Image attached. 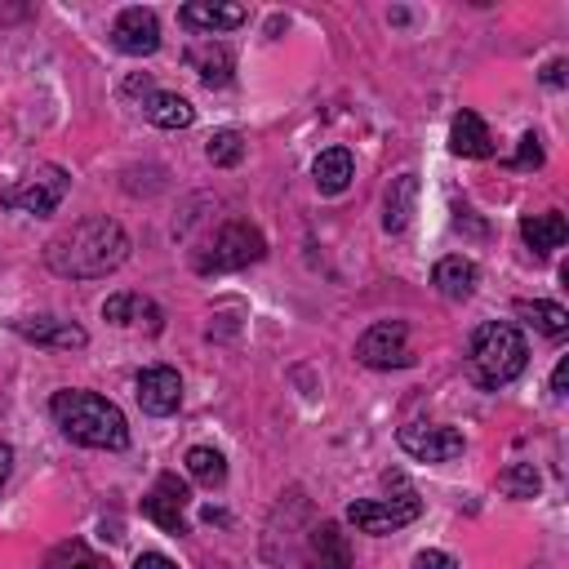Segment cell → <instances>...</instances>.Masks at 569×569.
Masks as SVG:
<instances>
[{
  "label": "cell",
  "instance_id": "16",
  "mask_svg": "<svg viewBox=\"0 0 569 569\" xmlns=\"http://www.w3.org/2000/svg\"><path fill=\"white\" fill-rule=\"evenodd\" d=\"M187 62H191V71L213 89V84H227L231 80V71H236V53L222 44V40H200V44H191L187 49Z\"/></svg>",
  "mask_w": 569,
  "mask_h": 569
},
{
  "label": "cell",
  "instance_id": "5",
  "mask_svg": "<svg viewBox=\"0 0 569 569\" xmlns=\"http://www.w3.org/2000/svg\"><path fill=\"white\" fill-rule=\"evenodd\" d=\"M267 253V240H262V231L258 227H249V222H227L213 240H209V249L196 258V271H240V267H249V262H258Z\"/></svg>",
  "mask_w": 569,
  "mask_h": 569
},
{
  "label": "cell",
  "instance_id": "8",
  "mask_svg": "<svg viewBox=\"0 0 569 569\" xmlns=\"http://www.w3.org/2000/svg\"><path fill=\"white\" fill-rule=\"evenodd\" d=\"M187 498H191V489H187V480H178L173 471H160L156 476V485L147 489V498H142V516L151 520V525H160L164 533H187V520H182V507H187Z\"/></svg>",
  "mask_w": 569,
  "mask_h": 569
},
{
  "label": "cell",
  "instance_id": "13",
  "mask_svg": "<svg viewBox=\"0 0 569 569\" xmlns=\"http://www.w3.org/2000/svg\"><path fill=\"white\" fill-rule=\"evenodd\" d=\"M244 18H249L244 4H218V0H191V4L178 9V22H182L187 31H204V36L231 31V27H240Z\"/></svg>",
  "mask_w": 569,
  "mask_h": 569
},
{
  "label": "cell",
  "instance_id": "1",
  "mask_svg": "<svg viewBox=\"0 0 569 569\" xmlns=\"http://www.w3.org/2000/svg\"><path fill=\"white\" fill-rule=\"evenodd\" d=\"M124 258H129V236L107 213L80 218L44 244V267L62 280H98V276L116 271Z\"/></svg>",
  "mask_w": 569,
  "mask_h": 569
},
{
  "label": "cell",
  "instance_id": "14",
  "mask_svg": "<svg viewBox=\"0 0 569 569\" xmlns=\"http://www.w3.org/2000/svg\"><path fill=\"white\" fill-rule=\"evenodd\" d=\"M476 280H480V271H476V262L462 258V253H449V258H440V262L431 267V284H436V293L449 298V302L471 298V293H476Z\"/></svg>",
  "mask_w": 569,
  "mask_h": 569
},
{
  "label": "cell",
  "instance_id": "3",
  "mask_svg": "<svg viewBox=\"0 0 569 569\" xmlns=\"http://www.w3.org/2000/svg\"><path fill=\"white\" fill-rule=\"evenodd\" d=\"M529 365V342L525 333L511 325V320H485L476 333H471V356H467V369L476 378V387L485 391H498L507 382H516Z\"/></svg>",
  "mask_w": 569,
  "mask_h": 569
},
{
  "label": "cell",
  "instance_id": "4",
  "mask_svg": "<svg viewBox=\"0 0 569 569\" xmlns=\"http://www.w3.org/2000/svg\"><path fill=\"white\" fill-rule=\"evenodd\" d=\"M67 187H71V178H67V169H62V164H36L31 173H22L18 182H9V187L0 191V204H4V209H13V213L49 218V213L62 204Z\"/></svg>",
  "mask_w": 569,
  "mask_h": 569
},
{
  "label": "cell",
  "instance_id": "18",
  "mask_svg": "<svg viewBox=\"0 0 569 569\" xmlns=\"http://www.w3.org/2000/svg\"><path fill=\"white\" fill-rule=\"evenodd\" d=\"M311 178H316V191H320V196H342V191L351 187V178H356V160H351V151H347V147H329V151H320L316 164H311Z\"/></svg>",
  "mask_w": 569,
  "mask_h": 569
},
{
  "label": "cell",
  "instance_id": "11",
  "mask_svg": "<svg viewBox=\"0 0 569 569\" xmlns=\"http://www.w3.org/2000/svg\"><path fill=\"white\" fill-rule=\"evenodd\" d=\"M133 396H138L142 413L169 418V413L182 405V378H178V369H169V365H147V369L138 373V382H133Z\"/></svg>",
  "mask_w": 569,
  "mask_h": 569
},
{
  "label": "cell",
  "instance_id": "17",
  "mask_svg": "<svg viewBox=\"0 0 569 569\" xmlns=\"http://www.w3.org/2000/svg\"><path fill=\"white\" fill-rule=\"evenodd\" d=\"M449 151H453V156H471V160L493 156L489 124H485L476 111H458V116H453V124H449Z\"/></svg>",
  "mask_w": 569,
  "mask_h": 569
},
{
  "label": "cell",
  "instance_id": "32",
  "mask_svg": "<svg viewBox=\"0 0 569 569\" xmlns=\"http://www.w3.org/2000/svg\"><path fill=\"white\" fill-rule=\"evenodd\" d=\"M9 471H13V449L0 440V489H4V480H9Z\"/></svg>",
  "mask_w": 569,
  "mask_h": 569
},
{
  "label": "cell",
  "instance_id": "25",
  "mask_svg": "<svg viewBox=\"0 0 569 569\" xmlns=\"http://www.w3.org/2000/svg\"><path fill=\"white\" fill-rule=\"evenodd\" d=\"M498 489H502L507 498H538L542 476H538L533 462H511V467L498 471Z\"/></svg>",
  "mask_w": 569,
  "mask_h": 569
},
{
  "label": "cell",
  "instance_id": "7",
  "mask_svg": "<svg viewBox=\"0 0 569 569\" xmlns=\"http://www.w3.org/2000/svg\"><path fill=\"white\" fill-rule=\"evenodd\" d=\"M356 360L369 369H409L413 351H409V329L400 320H378L356 338Z\"/></svg>",
  "mask_w": 569,
  "mask_h": 569
},
{
  "label": "cell",
  "instance_id": "21",
  "mask_svg": "<svg viewBox=\"0 0 569 569\" xmlns=\"http://www.w3.org/2000/svg\"><path fill=\"white\" fill-rule=\"evenodd\" d=\"M520 236H525V244H529L533 253H551V249H560V244L569 240V222H565V213H556V209H547V213H525V218H520Z\"/></svg>",
  "mask_w": 569,
  "mask_h": 569
},
{
  "label": "cell",
  "instance_id": "34",
  "mask_svg": "<svg viewBox=\"0 0 569 569\" xmlns=\"http://www.w3.org/2000/svg\"><path fill=\"white\" fill-rule=\"evenodd\" d=\"M71 569H98V565H93V560H89V556H84V551H80V560H76V565H71Z\"/></svg>",
  "mask_w": 569,
  "mask_h": 569
},
{
  "label": "cell",
  "instance_id": "9",
  "mask_svg": "<svg viewBox=\"0 0 569 569\" xmlns=\"http://www.w3.org/2000/svg\"><path fill=\"white\" fill-rule=\"evenodd\" d=\"M396 440L418 462H449V458L462 453V431L440 427V422H409V427L396 431Z\"/></svg>",
  "mask_w": 569,
  "mask_h": 569
},
{
  "label": "cell",
  "instance_id": "15",
  "mask_svg": "<svg viewBox=\"0 0 569 569\" xmlns=\"http://www.w3.org/2000/svg\"><path fill=\"white\" fill-rule=\"evenodd\" d=\"M102 320L107 325H147L151 333L164 325V316H160V307L151 302V298H142V293H111L107 302H102Z\"/></svg>",
  "mask_w": 569,
  "mask_h": 569
},
{
  "label": "cell",
  "instance_id": "28",
  "mask_svg": "<svg viewBox=\"0 0 569 569\" xmlns=\"http://www.w3.org/2000/svg\"><path fill=\"white\" fill-rule=\"evenodd\" d=\"M409 569H458V560H453L449 551L427 547V551H418V556H413V565H409Z\"/></svg>",
  "mask_w": 569,
  "mask_h": 569
},
{
  "label": "cell",
  "instance_id": "10",
  "mask_svg": "<svg viewBox=\"0 0 569 569\" xmlns=\"http://www.w3.org/2000/svg\"><path fill=\"white\" fill-rule=\"evenodd\" d=\"M111 44H116L120 53H129V58L156 53V49H160V22H156V13L142 9V4L120 9L116 22H111Z\"/></svg>",
  "mask_w": 569,
  "mask_h": 569
},
{
  "label": "cell",
  "instance_id": "20",
  "mask_svg": "<svg viewBox=\"0 0 569 569\" xmlns=\"http://www.w3.org/2000/svg\"><path fill=\"white\" fill-rule=\"evenodd\" d=\"M413 209H418V173L391 178V187L382 196V227L387 231H405L409 218H413Z\"/></svg>",
  "mask_w": 569,
  "mask_h": 569
},
{
  "label": "cell",
  "instance_id": "2",
  "mask_svg": "<svg viewBox=\"0 0 569 569\" xmlns=\"http://www.w3.org/2000/svg\"><path fill=\"white\" fill-rule=\"evenodd\" d=\"M49 413L62 427V436H71L76 445H89V449H124L129 445L124 413L98 391H58L49 400Z\"/></svg>",
  "mask_w": 569,
  "mask_h": 569
},
{
  "label": "cell",
  "instance_id": "31",
  "mask_svg": "<svg viewBox=\"0 0 569 569\" xmlns=\"http://www.w3.org/2000/svg\"><path fill=\"white\" fill-rule=\"evenodd\" d=\"M565 382H569V360H560V365H556V373H551V391H556V396H565Z\"/></svg>",
  "mask_w": 569,
  "mask_h": 569
},
{
  "label": "cell",
  "instance_id": "6",
  "mask_svg": "<svg viewBox=\"0 0 569 569\" xmlns=\"http://www.w3.org/2000/svg\"><path fill=\"white\" fill-rule=\"evenodd\" d=\"M418 511H422L418 493H413L409 485H400L396 498H356V502L347 507V520H351L360 533L382 538V533H396V529H405L409 520H418Z\"/></svg>",
  "mask_w": 569,
  "mask_h": 569
},
{
  "label": "cell",
  "instance_id": "23",
  "mask_svg": "<svg viewBox=\"0 0 569 569\" xmlns=\"http://www.w3.org/2000/svg\"><path fill=\"white\" fill-rule=\"evenodd\" d=\"M516 316H525L538 333H547V338H565L569 333V311L560 307V302H547V298H525V302H516Z\"/></svg>",
  "mask_w": 569,
  "mask_h": 569
},
{
  "label": "cell",
  "instance_id": "27",
  "mask_svg": "<svg viewBox=\"0 0 569 569\" xmlns=\"http://www.w3.org/2000/svg\"><path fill=\"white\" fill-rule=\"evenodd\" d=\"M511 164H516V169H538V164H542V142H538V133H525V138H520Z\"/></svg>",
  "mask_w": 569,
  "mask_h": 569
},
{
  "label": "cell",
  "instance_id": "19",
  "mask_svg": "<svg viewBox=\"0 0 569 569\" xmlns=\"http://www.w3.org/2000/svg\"><path fill=\"white\" fill-rule=\"evenodd\" d=\"M307 565L311 569H351V547H347V538H342V529L333 520H325L320 529H311Z\"/></svg>",
  "mask_w": 569,
  "mask_h": 569
},
{
  "label": "cell",
  "instance_id": "26",
  "mask_svg": "<svg viewBox=\"0 0 569 569\" xmlns=\"http://www.w3.org/2000/svg\"><path fill=\"white\" fill-rule=\"evenodd\" d=\"M204 156L213 160V164H240V156H244V138L236 133V129H218L213 138H209V147H204Z\"/></svg>",
  "mask_w": 569,
  "mask_h": 569
},
{
  "label": "cell",
  "instance_id": "30",
  "mask_svg": "<svg viewBox=\"0 0 569 569\" xmlns=\"http://www.w3.org/2000/svg\"><path fill=\"white\" fill-rule=\"evenodd\" d=\"M542 84H551V89H560V84H565V58H551V62H547Z\"/></svg>",
  "mask_w": 569,
  "mask_h": 569
},
{
  "label": "cell",
  "instance_id": "33",
  "mask_svg": "<svg viewBox=\"0 0 569 569\" xmlns=\"http://www.w3.org/2000/svg\"><path fill=\"white\" fill-rule=\"evenodd\" d=\"M142 89H151V80H147V76H129V84H124V93H142Z\"/></svg>",
  "mask_w": 569,
  "mask_h": 569
},
{
  "label": "cell",
  "instance_id": "12",
  "mask_svg": "<svg viewBox=\"0 0 569 569\" xmlns=\"http://www.w3.org/2000/svg\"><path fill=\"white\" fill-rule=\"evenodd\" d=\"M13 329L36 342V347H53V351H80L89 342V333L76 320H53V316H31V320H13Z\"/></svg>",
  "mask_w": 569,
  "mask_h": 569
},
{
  "label": "cell",
  "instance_id": "29",
  "mask_svg": "<svg viewBox=\"0 0 569 569\" xmlns=\"http://www.w3.org/2000/svg\"><path fill=\"white\" fill-rule=\"evenodd\" d=\"M133 569H178V565H173L164 551H142V556L133 560Z\"/></svg>",
  "mask_w": 569,
  "mask_h": 569
},
{
  "label": "cell",
  "instance_id": "24",
  "mask_svg": "<svg viewBox=\"0 0 569 569\" xmlns=\"http://www.w3.org/2000/svg\"><path fill=\"white\" fill-rule=\"evenodd\" d=\"M187 476L196 485H204V489H218L227 480V458L218 449H209V445H196V449H187Z\"/></svg>",
  "mask_w": 569,
  "mask_h": 569
},
{
  "label": "cell",
  "instance_id": "22",
  "mask_svg": "<svg viewBox=\"0 0 569 569\" xmlns=\"http://www.w3.org/2000/svg\"><path fill=\"white\" fill-rule=\"evenodd\" d=\"M142 116L156 124V129H187L196 120V107L182 98V93H147L142 98Z\"/></svg>",
  "mask_w": 569,
  "mask_h": 569
}]
</instances>
